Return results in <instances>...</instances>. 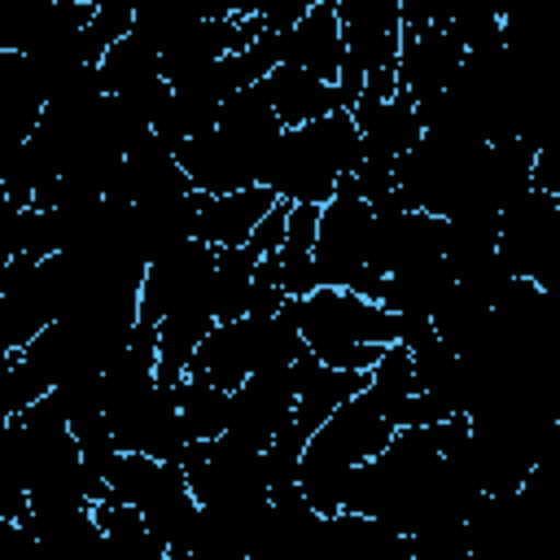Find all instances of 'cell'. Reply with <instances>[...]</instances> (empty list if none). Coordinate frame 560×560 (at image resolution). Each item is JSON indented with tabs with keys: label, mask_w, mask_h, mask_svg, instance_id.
<instances>
[{
	"label": "cell",
	"mask_w": 560,
	"mask_h": 560,
	"mask_svg": "<svg viewBox=\"0 0 560 560\" xmlns=\"http://www.w3.org/2000/svg\"><path fill=\"white\" fill-rule=\"evenodd\" d=\"M298 337L306 354L337 372H368L398 341V315L350 289H315L298 302Z\"/></svg>",
	"instance_id": "6da1fadb"
},
{
	"label": "cell",
	"mask_w": 560,
	"mask_h": 560,
	"mask_svg": "<svg viewBox=\"0 0 560 560\" xmlns=\"http://www.w3.org/2000/svg\"><path fill=\"white\" fill-rule=\"evenodd\" d=\"M341 26V52L368 101H389L398 92V0H332Z\"/></svg>",
	"instance_id": "7a4b0ae2"
},
{
	"label": "cell",
	"mask_w": 560,
	"mask_h": 560,
	"mask_svg": "<svg viewBox=\"0 0 560 560\" xmlns=\"http://www.w3.org/2000/svg\"><path fill=\"white\" fill-rule=\"evenodd\" d=\"M368 236H372V206L359 197L337 192L319 206V232L311 249L315 289H350L372 298L376 276L368 271Z\"/></svg>",
	"instance_id": "3957f363"
},
{
	"label": "cell",
	"mask_w": 560,
	"mask_h": 560,
	"mask_svg": "<svg viewBox=\"0 0 560 560\" xmlns=\"http://www.w3.org/2000/svg\"><path fill=\"white\" fill-rule=\"evenodd\" d=\"M179 472L201 508L219 503H262L267 499V468L262 451H249L232 438L192 442L179 459Z\"/></svg>",
	"instance_id": "277c9868"
},
{
	"label": "cell",
	"mask_w": 560,
	"mask_h": 560,
	"mask_svg": "<svg viewBox=\"0 0 560 560\" xmlns=\"http://www.w3.org/2000/svg\"><path fill=\"white\" fill-rule=\"evenodd\" d=\"M214 254L219 249H210L201 241H179L175 249L158 254L144 267V280H140V315L136 319L158 324L162 315H171V311H179L188 302H206Z\"/></svg>",
	"instance_id": "5b68a950"
},
{
	"label": "cell",
	"mask_w": 560,
	"mask_h": 560,
	"mask_svg": "<svg viewBox=\"0 0 560 560\" xmlns=\"http://www.w3.org/2000/svg\"><path fill=\"white\" fill-rule=\"evenodd\" d=\"M298 385H293V368L280 372H254L245 376L232 394H228V429L223 438L249 446V451H267L271 438L289 424Z\"/></svg>",
	"instance_id": "8992f818"
},
{
	"label": "cell",
	"mask_w": 560,
	"mask_h": 560,
	"mask_svg": "<svg viewBox=\"0 0 560 560\" xmlns=\"http://www.w3.org/2000/svg\"><path fill=\"white\" fill-rule=\"evenodd\" d=\"M464 61L459 39L446 31V22H402L398 35V92H407L416 105L433 101L451 88L455 70Z\"/></svg>",
	"instance_id": "52a82bcc"
},
{
	"label": "cell",
	"mask_w": 560,
	"mask_h": 560,
	"mask_svg": "<svg viewBox=\"0 0 560 560\" xmlns=\"http://www.w3.org/2000/svg\"><path fill=\"white\" fill-rule=\"evenodd\" d=\"M262 332L267 319H232V324H214L206 332V341L197 346L188 376L210 381L214 389L232 394L245 376L258 372V354H262Z\"/></svg>",
	"instance_id": "ba28073f"
},
{
	"label": "cell",
	"mask_w": 560,
	"mask_h": 560,
	"mask_svg": "<svg viewBox=\"0 0 560 560\" xmlns=\"http://www.w3.org/2000/svg\"><path fill=\"white\" fill-rule=\"evenodd\" d=\"M280 197L262 184L223 192V197H201L197 192V219H192V241L210 245V249H236L249 241V232L262 223V214L276 206Z\"/></svg>",
	"instance_id": "9c48e42d"
},
{
	"label": "cell",
	"mask_w": 560,
	"mask_h": 560,
	"mask_svg": "<svg viewBox=\"0 0 560 560\" xmlns=\"http://www.w3.org/2000/svg\"><path fill=\"white\" fill-rule=\"evenodd\" d=\"M341 61H346V52H341L337 9H332V0H319V4H311V9L284 31L280 66H298V70L315 74L319 83H337Z\"/></svg>",
	"instance_id": "30bf717a"
},
{
	"label": "cell",
	"mask_w": 560,
	"mask_h": 560,
	"mask_svg": "<svg viewBox=\"0 0 560 560\" xmlns=\"http://www.w3.org/2000/svg\"><path fill=\"white\" fill-rule=\"evenodd\" d=\"M350 118H354V131L363 140V158H381V162H398L424 136L420 114H416V105H411L407 92H394L389 101L359 96L354 109H350Z\"/></svg>",
	"instance_id": "8fae6325"
},
{
	"label": "cell",
	"mask_w": 560,
	"mask_h": 560,
	"mask_svg": "<svg viewBox=\"0 0 560 560\" xmlns=\"http://www.w3.org/2000/svg\"><path fill=\"white\" fill-rule=\"evenodd\" d=\"M171 153H175L188 188L201 192V197H223V192H236V188H249L254 184L249 166L232 153V144L214 127L201 131V136H192V140H184V144H175Z\"/></svg>",
	"instance_id": "7c38bea8"
},
{
	"label": "cell",
	"mask_w": 560,
	"mask_h": 560,
	"mask_svg": "<svg viewBox=\"0 0 560 560\" xmlns=\"http://www.w3.org/2000/svg\"><path fill=\"white\" fill-rule=\"evenodd\" d=\"M258 88H262V96H267V105H271V114L280 118L284 131L306 127V122L328 118V114L341 109L337 88L332 83H319L315 74H306L298 66H276Z\"/></svg>",
	"instance_id": "4fadbf2b"
},
{
	"label": "cell",
	"mask_w": 560,
	"mask_h": 560,
	"mask_svg": "<svg viewBox=\"0 0 560 560\" xmlns=\"http://www.w3.org/2000/svg\"><path fill=\"white\" fill-rule=\"evenodd\" d=\"M402 534H394L385 521L376 516H359V512H332L319 525V542L311 560H389V551L398 547Z\"/></svg>",
	"instance_id": "5bb4252c"
},
{
	"label": "cell",
	"mask_w": 560,
	"mask_h": 560,
	"mask_svg": "<svg viewBox=\"0 0 560 560\" xmlns=\"http://www.w3.org/2000/svg\"><path fill=\"white\" fill-rule=\"evenodd\" d=\"M197 508H201V503L192 499V490H188L179 464H162L158 486H153V490L144 494V503H140V516H144L149 534H153L166 551H179L184 538H188V529H192V521H197Z\"/></svg>",
	"instance_id": "9a60e30c"
},
{
	"label": "cell",
	"mask_w": 560,
	"mask_h": 560,
	"mask_svg": "<svg viewBox=\"0 0 560 560\" xmlns=\"http://www.w3.org/2000/svg\"><path fill=\"white\" fill-rule=\"evenodd\" d=\"M254 267H258V254L249 245H236V249H219L214 254V271H210V284H206V306H210V319L214 324L245 319Z\"/></svg>",
	"instance_id": "2e32d148"
},
{
	"label": "cell",
	"mask_w": 560,
	"mask_h": 560,
	"mask_svg": "<svg viewBox=\"0 0 560 560\" xmlns=\"http://www.w3.org/2000/svg\"><path fill=\"white\" fill-rule=\"evenodd\" d=\"M92 521L105 538V560H166V547L149 534L140 508H122V503H96Z\"/></svg>",
	"instance_id": "e0dca14e"
},
{
	"label": "cell",
	"mask_w": 560,
	"mask_h": 560,
	"mask_svg": "<svg viewBox=\"0 0 560 560\" xmlns=\"http://www.w3.org/2000/svg\"><path fill=\"white\" fill-rule=\"evenodd\" d=\"M96 74H101L105 96H136V92H144L149 83L162 79V66H158V52H153L144 39L122 35V39L96 61Z\"/></svg>",
	"instance_id": "ac0fdd59"
},
{
	"label": "cell",
	"mask_w": 560,
	"mask_h": 560,
	"mask_svg": "<svg viewBox=\"0 0 560 560\" xmlns=\"http://www.w3.org/2000/svg\"><path fill=\"white\" fill-rule=\"evenodd\" d=\"M363 394L385 411V420L398 429V420H402V407L411 402V394H416V372H411V354H407V346H385L381 350V359L368 368V385H363Z\"/></svg>",
	"instance_id": "d6986e66"
},
{
	"label": "cell",
	"mask_w": 560,
	"mask_h": 560,
	"mask_svg": "<svg viewBox=\"0 0 560 560\" xmlns=\"http://www.w3.org/2000/svg\"><path fill=\"white\" fill-rule=\"evenodd\" d=\"M175 402H179V420L188 442H214L228 429V394L214 389L201 376H184L175 385Z\"/></svg>",
	"instance_id": "ffe728a7"
},
{
	"label": "cell",
	"mask_w": 560,
	"mask_h": 560,
	"mask_svg": "<svg viewBox=\"0 0 560 560\" xmlns=\"http://www.w3.org/2000/svg\"><path fill=\"white\" fill-rule=\"evenodd\" d=\"M158 472L162 464L149 459V455H118L109 481H105V499L101 503H122V508H140L144 494L158 486Z\"/></svg>",
	"instance_id": "44dd1931"
},
{
	"label": "cell",
	"mask_w": 560,
	"mask_h": 560,
	"mask_svg": "<svg viewBox=\"0 0 560 560\" xmlns=\"http://www.w3.org/2000/svg\"><path fill=\"white\" fill-rule=\"evenodd\" d=\"M284 214H289V206H284V201H276V206L262 214V223L249 232V241H245V245H249L258 258H267V254H276V249L284 245Z\"/></svg>",
	"instance_id": "7402d4cb"
},
{
	"label": "cell",
	"mask_w": 560,
	"mask_h": 560,
	"mask_svg": "<svg viewBox=\"0 0 560 560\" xmlns=\"http://www.w3.org/2000/svg\"><path fill=\"white\" fill-rule=\"evenodd\" d=\"M22 258V206H13L0 188V267Z\"/></svg>",
	"instance_id": "603a6c76"
},
{
	"label": "cell",
	"mask_w": 560,
	"mask_h": 560,
	"mask_svg": "<svg viewBox=\"0 0 560 560\" xmlns=\"http://www.w3.org/2000/svg\"><path fill=\"white\" fill-rule=\"evenodd\" d=\"M4 560H44V547H39V538H35V529L26 521L13 525V538H9Z\"/></svg>",
	"instance_id": "cb8c5ba5"
}]
</instances>
